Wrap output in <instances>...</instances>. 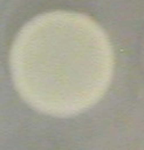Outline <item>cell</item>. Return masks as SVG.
Listing matches in <instances>:
<instances>
[{
  "label": "cell",
  "instance_id": "obj_1",
  "mask_svg": "<svg viewBox=\"0 0 144 150\" xmlns=\"http://www.w3.org/2000/svg\"><path fill=\"white\" fill-rule=\"evenodd\" d=\"M113 64L107 33L79 13L36 16L20 30L11 50L13 80L22 99L55 117L96 104L111 83Z\"/></svg>",
  "mask_w": 144,
  "mask_h": 150
}]
</instances>
